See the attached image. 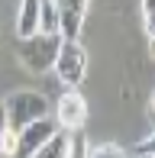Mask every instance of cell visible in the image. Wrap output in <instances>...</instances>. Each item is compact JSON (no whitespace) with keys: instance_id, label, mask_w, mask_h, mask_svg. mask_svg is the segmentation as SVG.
Returning a JSON list of instances; mask_svg holds the SVG:
<instances>
[{"instance_id":"6da1fadb","label":"cell","mask_w":155,"mask_h":158,"mask_svg":"<svg viewBox=\"0 0 155 158\" xmlns=\"http://www.w3.org/2000/svg\"><path fill=\"white\" fill-rule=\"evenodd\" d=\"M3 110H6V129L19 132L23 126L48 116V100L36 90H16L13 97L3 100Z\"/></svg>"},{"instance_id":"7a4b0ae2","label":"cell","mask_w":155,"mask_h":158,"mask_svg":"<svg viewBox=\"0 0 155 158\" xmlns=\"http://www.w3.org/2000/svg\"><path fill=\"white\" fill-rule=\"evenodd\" d=\"M61 48V35H29V39H23V45H19V61L26 64L29 71H36V74H42V71H52L55 64V55H58Z\"/></svg>"},{"instance_id":"3957f363","label":"cell","mask_w":155,"mask_h":158,"mask_svg":"<svg viewBox=\"0 0 155 158\" xmlns=\"http://www.w3.org/2000/svg\"><path fill=\"white\" fill-rule=\"evenodd\" d=\"M52 68L65 87H78L84 81V71H87V52L81 48V42H61Z\"/></svg>"},{"instance_id":"277c9868","label":"cell","mask_w":155,"mask_h":158,"mask_svg":"<svg viewBox=\"0 0 155 158\" xmlns=\"http://www.w3.org/2000/svg\"><path fill=\"white\" fill-rule=\"evenodd\" d=\"M84 123H87V103H84V97L78 90L61 94L58 106H55V126L71 132V129H84Z\"/></svg>"},{"instance_id":"5b68a950","label":"cell","mask_w":155,"mask_h":158,"mask_svg":"<svg viewBox=\"0 0 155 158\" xmlns=\"http://www.w3.org/2000/svg\"><path fill=\"white\" fill-rule=\"evenodd\" d=\"M55 6H58V35H61V42H78L87 0H55Z\"/></svg>"},{"instance_id":"8992f818","label":"cell","mask_w":155,"mask_h":158,"mask_svg":"<svg viewBox=\"0 0 155 158\" xmlns=\"http://www.w3.org/2000/svg\"><path fill=\"white\" fill-rule=\"evenodd\" d=\"M55 126L48 116H42V119H36V123H29V126H23L16 132V155H23V158H29L36 148L42 145V142H48L52 139V132H55Z\"/></svg>"},{"instance_id":"52a82bcc","label":"cell","mask_w":155,"mask_h":158,"mask_svg":"<svg viewBox=\"0 0 155 158\" xmlns=\"http://www.w3.org/2000/svg\"><path fill=\"white\" fill-rule=\"evenodd\" d=\"M39 3L42 0H23L19 3V16H16V35L29 39L39 32Z\"/></svg>"},{"instance_id":"ba28073f","label":"cell","mask_w":155,"mask_h":158,"mask_svg":"<svg viewBox=\"0 0 155 158\" xmlns=\"http://www.w3.org/2000/svg\"><path fill=\"white\" fill-rule=\"evenodd\" d=\"M29 158H68V132H65V129H55L52 139L42 142Z\"/></svg>"},{"instance_id":"9c48e42d","label":"cell","mask_w":155,"mask_h":158,"mask_svg":"<svg viewBox=\"0 0 155 158\" xmlns=\"http://www.w3.org/2000/svg\"><path fill=\"white\" fill-rule=\"evenodd\" d=\"M39 32L42 35L58 32V6H55V0H42L39 3Z\"/></svg>"},{"instance_id":"30bf717a","label":"cell","mask_w":155,"mask_h":158,"mask_svg":"<svg viewBox=\"0 0 155 158\" xmlns=\"http://www.w3.org/2000/svg\"><path fill=\"white\" fill-rule=\"evenodd\" d=\"M90 145H87V135L84 129H71L68 132V158H87Z\"/></svg>"},{"instance_id":"8fae6325","label":"cell","mask_w":155,"mask_h":158,"mask_svg":"<svg viewBox=\"0 0 155 158\" xmlns=\"http://www.w3.org/2000/svg\"><path fill=\"white\" fill-rule=\"evenodd\" d=\"M87 158H126V152L119 145H100L94 152H87Z\"/></svg>"},{"instance_id":"7c38bea8","label":"cell","mask_w":155,"mask_h":158,"mask_svg":"<svg viewBox=\"0 0 155 158\" xmlns=\"http://www.w3.org/2000/svg\"><path fill=\"white\" fill-rule=\"evenodd\" d=\"M0 155H16V132L13 129H6L0 139Z\"/></svg>"},{"instance_id":"4fadbf2b","label":"cell","mask_w":155,"mask_h":158,"mask_svg":"<svg viewBox=\"0 0 155 158\" xmlns=\"http://www.w3.org/2000/svg\"><path fill=\"white\" fill-rule=\"evenodd\" d=\"M152 152V135H145L142 142H139V155H149Z\"/></svg>"},{"instance_id":"5bb4252c","label":"cell","mask_w":155,"mask_h":158,"mask_svg":"<svg viewBox=\"0 0 155 158\" xmlns=\"http://www.w3.org/2000/svg\"><path fill=\"white\" fill-rule=\"evenodd\" d=\"M3 132H6V110H3V103H0V139H3Z\"/></svg>"},{"instance_id":"9a60e30c","label":"cell","mask_w":155,"mask_h":158,"mask_svg":"<svg viewBox=\"0 0 155 158\" xmlns=\"http://www.w3.org/2000/svg\"><path fill=\"white\" fill-rule=\"evenodd\" d=\"M152 10H155V0H142V16H152Z\"/></svg>"},{"instance_id":"2e32d148","label":"cell","mask_w":155,"mask_h":158,"mask_svg":"<svg viewBox=\"0 0 155 158\" xmlns=\"http://www.w3.org/2000/svg\"><path fill=\"white\" fill-rule=\"evenodd\" d=\"M139 158H155V155H152V152H149V155H139Z\"/></svg>"}]
</instances>
